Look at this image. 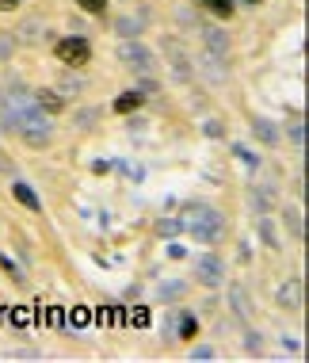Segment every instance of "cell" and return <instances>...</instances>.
<instances>
[{"instance_id": "cell-1", "label": "cell", "mask_w": 309, "mask_h": 363, "mask_svg": "<svg viewBox=\"0 0 309 363\" xmlns=\"http://www.w3.org/2000/svg\"><path fill=\"white\" fill-rule=\"evenodd\" d=\"M180 222H183V230L195 233L202 245H218L222 233H225L222 211H214V206H206V203H188V206H183V214H180Z\"/></svg>"}, {"instance_id": "cell-2", "label": "cell", "mask_w": 309, "mask_h": 363, "mask_svg": "<svg viewBox=\"0 0 309 363\" xmlns=\"http://www.w3.org/2000/svg\"><path fill=\"white\" fill-rule=\"evenodd\" d=\"M114 58H119L126 69H134V73L141 77H149V73H157V62H153V54H149L141 42L134 39H119V50H114Z\"/></svg>"}, {"instance_id": "cell-3", "label": "cell", "mask_w": 309, "mask_h": 363, "mask_svg": "<svg viewBox=\"0 0 309 363\" xmlns=\"http://www.w3.org/2000/svg\"><path fill=\"white\" fill-rule=\"evenodd\" d=\"M54 54H58L61 65H69V69H84L88 62H92V42L81 39V34H69V39H61L58 46H54Z\"/></svg>"}, {"instance_id": "cell-4", "label": "cell", "mask_w": 309, "mask_h": 363, "mask_svg": "<svg viewBox=\"0 0 309 363\" xmlns=\"http://www.w3.org/2000/svg\"><path fill=\"white\" fill-rule=\"evenodd\" d=\"M161 54L169 58V69H172V77H176L180 84L195 77V65H191L188 50L180 46V39H176V34H164V39H161Z\"/></svg>"}, {"instance_id": "cell-5", "label": "cell", "mask_w": 309, "mask_h": 363, "mask_svg": "<svg viewBox=\"0 0 309 363\" xmlns=\"http://www.w3.org/2000/svg\"><path fill=\"white\" fill-rule=\"evenodd\" d=\"M195 279L202 283V287H222V279H225V260H222V256H214V253L199 256V260H195Z\"/></svg>"}, {"instance_id": "cell-6", "label": "cell", "mask_w": 309, "mask_h": 363, "mask_svg": "<svg viewBox=\"0 0 309 363\" xmlns=\"http://www.w3.org/2000/svg\"><path fill=\"white\" fill-rule=\"evenodd\" d=\"M275 302L282 310H302V279H298V275H287L275 291Z\"/></svg>"}, {"instance_id": "cell-7", "label": "cell", "mask_w": 309, "mask_h": 363, "mask_svg": "<svg viewBox=\"0 0 309 363\" xmlns=\"http://www.w3.org/2000/svg\"><path fill=\"white\" fill-rule=\"evenodd\" d=\"M145 12H138V15H119V20H114V34H119V39H138L141 31H145Z\"/></svg>"}, {"instance_id": "cell-8", "label": "cell", "mask_w": 309, "mask_h": 363, "mask_svg": "<svg viewBox=\"0 0 309 363\" xmlns=\"http://www.w3.org/2000/svg\"><path fill=\"white\" fill-rule=\"evenodd\" d=\"M229 310H233L237 317L252 314V298H249V291H244V283H229Z\"/></svg>"}, {"instance_id": "cell-9", "label": "cell", "mask_w": 309, "mask_h": 363, "mask_svg": "<svg viewBox=\"0 0 309 363\" xmlns=\"http://www.w3.org/2000/svg\"><path fill=\"white\" fill-rule=\"evenodd\" d=\"M202 69H206V77H214V81H225L229 77L225 54H214V50H202Z\"/></svg>"}, {"instance_id": "cell-10", "label": "cell", "mask_w": 309, "mask_h": 363, "mask_svg": "<svg viewBox=\"0 0 309 363\" xmlns=\"http://www.w3.org/2000/svg\"><path fill=\"white\" fill-rule=\"evenodd\" d=\"M282 222H287V230H290V237H294V241H305V218H302V211H298L294 203L282 206Z\"/></svg>"}, {"instance_id": "cell-11", "label": "cell", "mask_w": 309, "mask_h": 363, "mask_svg": "<svg viewBox=\"0 0 309 363\" xmlns=\"http://www.w3.org/2000/svg\"><path fill=\"white\" fill-rule=\"evenodd\" d=\"M252 134L260 138L263 145H279V126L271 123V119H263V115H256V119H252Z\"/></svg>"}, {"instance_id": "cell-12", "label": "cell", "mask_w": 309, "mask_h": 363, "mask_svg": "<svg viewBox=\"0 0 309 363\" xmlns=\"http://www.w3.org/2000/svg\"><path fill=\"white\" fill-rule=\"evenodd\" d=\"M202 31V46L206 50H214V54H225L229 50V34L225 31H218V27H199Z\"/></svg>"}, {"instance_id": "cell-13", "label": "cell", "mask_w": 309, "mask_h": 363, "mask_svg": "<svg viewBox=\"0 0 309 363\" xmlns=\"http://www.w3.org/2000/svg\"><path fill=\"white\" fill-rule=\"evenodd\" d=\"M34 100H39V107L46 111V115H61V107H65V96H61L58 88H42Z\"/></svg>"}, {"instance_id": "cell-14", "label": "cell", "mask_w": 309, "mask_h": 363, "mask_svg": "<svg viewBox=\"0 0 309 363\" xmlns=\"http://www.w3.org/2000/svg\"><path fill=\"white\" fill-rule=\"evenodd\" d=\"M183 295H188V283H183V279H169V283H161V287L153 291L157 302H176V298H183Z\"/></svg>"}, {"instance_id": "cell-15", "label": "cell", "mask_w": 309, "mask_h": 363, "mask_svg": "<svg viewBox=\"0 0 309 363\" xmlns=\"http://www.w3.org/2000/svg\"><path fill=\"white\" fill-rule=\"evenodd\" d=\"M12 195L20 199V203L27 206V211H34V214L42 211V203H39V195H34V187H27L23 180H15V184H12Z\"/></svg>"}, {"instance_id": "cell-16", "label": "cell", "mask_w": 309, "mask_h": 363, "mask_svg": "<svg viewBox=\"0 0 309 363\" xmlns=\"http://www.w3.org/2000/svg\"><path fill=\"white\" fill-rule=\"evenodd\" d=\"M202 8H206V12H214L218 20H229V15H233V0H199Z\"/></svg>"}, {"instance_id": "cell-17", "label": "cell", "mask_w": 309, "mask_h": 363, "mask_svg": "<svg viewBox=\"0 0 309 363\" xmlns=\"http://www.w3.org/2000/svg\"><path fill=\"white\" fill-rule=\"evenodd\" d=\"M141 103H145V96H141V92H126V96L114 100V111H119V115H122V111H138Z\"/></svg>"}, {"instance_id": "cell-18", "label": "cell", "mask_w": 309, "mask_h": 363, "mask_svg": "<svg viewBox=\"0 0 309 363\" xmlns=\"http://www.w3.org/2000/svg\"><path fill=\"white\" fill-rule=\"evenodd\" d=\"M260 237H263V245H268V249H279V230H275V222H271V218L260 222Z\"/></svg>"}, {"instance_id": "cell-19", "label": "cell", "mask_w": 309, "mask_h": 363, "mask_svg": "<svg viewBox=\"0 0 309 363\" xmlns=\"http://www.w3.org/2000/svg\"><path fill=\"white\" fill-rule=\"evenodd\" d=\"M176 23H180V27L199 31V15H195V8H176Z\"/></svg>"}, {"instance_id": "cell-20", "label": "cell", "mask_w": 309, "mask_h": 363, "mask_svg": "<svg viewBox=\"0 0 309 363\" xmlns=\"http://www.w3.org/2000/svg\"><path fill=\"white\" fill-rule=\"evenodd\" d=\"M176 333H180L183 341H191V336H195V317H191V314H180V317H176Z\"/></svg>"}, {"instance_id": "cell-21", "label": "cell", "mask_w": 309, "mask_h": 363, "mask_svg": "<svg viewBox=\"0 0 309 363\" xmlns=\"http://www.w3.org/2000/svg\"><path fill=\"white\" fill-rule=\"evenodd\" d=\"M20 42H42V23H23L20 27Z\"/></svg>"}, {"instance_id": "cell-22", "label": "cell", "mask_w": 309, "mask_h": 363, "mask_svg": "<svg viewBox=\"0 0 309 363\" xmlns=\"http://www.w3.org/2000/svg\"><path fill=\"white\" fill-rule=\"evenodd\" d=\"M180 230H183L180 218H161V222H157V233H161V237H176Z\"/></svg>"}, {"instance_id": "cell-23", "label": "cell", "mask_w": 309, "mask_h": 363, "mask_svg": "<svg viewBox=\"0 0 309 363\" xmlns=\"http://www.w3.org/2000/svg\"><path fill=\"white\" fill-rule=\"evenodd\" d=\"M202 134L206 138H225V123L222 119H206V123H202Z\"/></svg>"}, {"instance_id": "cell-24", "label": "cell", "mask_w": 309, "mask_h": 363, "mask_svg": "<svg viewBox=\"0 0 309 363\" xmlns=\"http://www.w3.org/2000/svg\"><path fill=\"white\" fill-rule=\"evenodd\" d=\"M58 92H61V96H73V92H81V81H77V77H61Z\"/></svg>"}, {"instance_id": "cell-25", "label": "cell", "mask_w": 309, "mask_h": 363, "mask_svg": "<svg viewBox=\"0 0 309 363\" xmlns=\"http://www.w3.org/2000/svg\"><path fill=\"white\" fill-rule=\"evenodd\" d=\"M77 8H81V12H88V15H100L103 8H107V0H77Z\"/></svg>"}, {"instance_id": "cell-26", "label": "cell", "mask_w": 309, "mask_h": 363, "mask_svg": "<svg viewBox=\"0 0 309 363\" xmlns=\"http://www.w3.org/2000/svg\"><path fill=\"white\" fill-rule=\"evenodd\" d=\"M0 268H4V272H8V275H12V279H15V283H23V268H15V264H12V260H8V256H4V253H0Z\"/></svg>"}, {"instance_id": "cell-27", "label": "cell", "mask_w": 309, "mask_h": 363, "mask_svg": "<svg viewBox=\"0 0 309 363\" xmlns=\"http://www.w3.org/2000/svg\"><path fill=\"white\" fill-rule=\"evenodd\" d=\"M244 348H249L252 356H260V352H263V341H260V333H244Z\"/></svg>"}, {"instance_id": "cell-28", "label": "cell", "mask_w": 309, "mask_h": 363, "mask_svg": "<svg viewBox=\"0 0 309 363\" xmlns=\"http://www.w3.org/2000/svg\"><path fill=\"white\" fill-rule=\"evenodd\" d=\"M214 356H218V352L210 348V344H202V348H195V352H191V359H195V363H210Z\"/></svg>"}, {"instance_id": "cell-29", "label": "cell", "mask_w": 309, "mask_h": 363, "mask_svg": "<svg viewBox=\"0 0 309 363\" xmlns=\"http://www.w3.org/2000/svg\"><path fill=\"white\" fill-rule=\"evenodd\" d=\"M290 138H294V145L302 150L305 145V123H290Z\"/></svg>"}, {"instance_id": "cell-30", "label": "cell", "mask_w": 309, "mask_h": 363, "mask_svg": "<svg viewBox=\"0 0 309 363\" xmlns=\"http://www.w3.org/2000/svg\"><path fill=\"white\" fill-rule=\"evenodd\" d=\"M233 157H237V161H244V165H256V157H252V153H249V150H244V145H241V142H237V145H233Z\"/></svg>"}, {"instance_id": "cell-31", "label": "cell", "mask_w": 309, "mask_h": 363, "mask_svg": "<svg viewBox=\"0 0 309 363\" xmlns=\"http://www.w3.org/2000/svg\"><path fill=\"white\" fill-rule=\"evenodd\" d=\"M8 58H12V39L0 34V62H8Z\"/></svg>"}, {"instance_id": "cell-32", "label": "cell", "mask_w": 309, "mask_h": 363, "mask_svg": "<svg viewBox=\"0 0 309 363\" xmlns=\"http://www.w3.org/2000/svg\"><path fill=\"white\" fill-rule=\"evenodd\" d=\"M0 172H4V176H15V165L4 157V153H0Z\"/></svg>"}, {"instance_id": "cell-33", "label": "cell", "mask_w": 309, "mask_h": 363, "mask_svg": "<svg viewBox=\"0 0 309 363\" xmlns=\"http://www.w3.org/2000/svg\"><path fill=\"white\" fill-rule=\"evenodd\" d=\"M77 119H81V126H92V123H96V111H81Z\"/></svg>"}, {"instance_id": "cell-34", "label": "cell", "mask_w": 309, "mask_h": 363, "mask_svg": "<svg viewBox=\"0 0 309 363\" xmlns=\"http://www.w3.org/2000/svg\"><path fill=\"white\" fill-rule=\"evenodd\" d=\"M20 8V0H0V12H15Z\"/></svg>"}, {"instance_id": "cell-35", "label": "cell", "mask_w": 309, "mask_h": 363, "mask_svg": "<svg viewBox=\"0 0 309 363\" xmlns=\"http://www.w3.org/2000/svg\"><path fill=\"white\" fill-rule=\"evenodd\" d=\"M244 4H260V0H244Z\"/></svg>"}]
</instances>
